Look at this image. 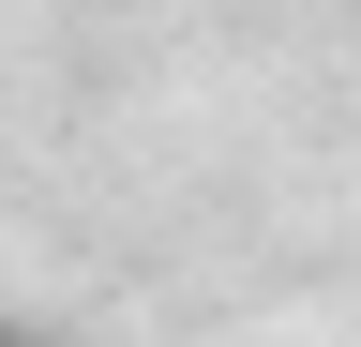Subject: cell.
Segmentation results:
<instances>
[]
</instances>
